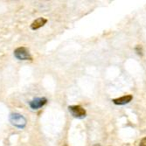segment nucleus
<instances>
[{
	"label": "nucleus",
	"mask_w": 146,
	"mask_h": 146,
	"mask_svg": "<svg viewBox=\"0 0 146 146\" xmlns=\"http://www.w3.org/2000/svg\"><path fill=\"white\" fill-rule=\"evenodd\" d=\"M132 99H133V96H132L131 95H125L123 96L113 99L112 102L115 105H124V104L130 102L132 101Z\"/></svg>",
	"instance_id": "5"
},
{
	"label": "nucleus",
	"mask_w": 146,
	"mask_h": 146,
	"mask_svg": "<svg viewBox=\"0 0 146 146\" xmlns=\"http://www.w3.org/2000/svg\"><path fill=\"white\" fill-rule=\"evenodd\" d=\"M47 22V19L45 18H38L37 19H35L32 24H31V29L32 30H38L39 28H41L42 26H44Z\"/></svg>",
	"instance_id": "6"
},
{
	"label": "nucleus",
	"mask_w": 146,
	"mask_h": 146,
	"mask_svg": "<svg viewBox=\"0 0 146 146\" xmlns=\"http://www.w3.org/2000/svg\"><path fill=\"white\" fill-rule=\"evenodd\" d=\"M9 120L12 125H14L15 127L19 129H23L26 125V119L25 116L19 113H12L10 115Z\"/></svg>",
	"instance_id": "1"
},
{
	"label": "nucleus",
	"mask_w": 146,
	"mask_h": 146,
	"mask_svg": "<svg viewBox=\"0 0 146 146\" xmlns=\"http://www.w3.org/2000/svg\"><path fill=\"white\" fill-rule=\"evenodd\" d=\"M94 146H101V145H100V144H98V143H97V144H95V145H94Z\"/></svg>",
	"instance_id": "9"
},
{
	"label": "nucleus",
	"mask_w": 146,
	"mask_h": 146,
	"mask_svg": "<svg viewBox=\"0 0 146 146\" xmlns=\"http://www.w3.org/2000/svg\"><path fill=\"white\" fill-rule=\"evenodd\" d=\"M14 56L18 60H32V56H31L29 50L26 47H24V46L18 47L15 49Z\"/></svg>",
	"instance_id": "2"
},
{
	"label": "nucleus",
	"mask_w": 146,
	"mask_h": 146,
	"mask_svg": "<svg viewBox=\"0 0 146 146\" xmlns=\"http://www.w3.org/2000/svg\"><path fill=\"white\" fill-rule=\"evenodd\" d=\"M139 146H146V137H143L139 143Z\"/></svg>",
	"instance_id": "8"
},
{
	"label": "nucleus",
	"mask_w": 146,
	"mask_h": 146,
	"mask_svg": "<svg viewBox=\"0 0 146 146\" xmlns=\"http://www.w3.org/2000/svg\"><path fill=\"white\" fill-rule=\"evenodd\" d=\"M135 50H136L137 54L138 55H140V56H142V55H143V47H142V46L137 45V46H136Z\"/></svg>",
	"instance_id": "7"
},
{
	"label": "nucleus",
	"mask_w": 146,
	"mask_h": 146,
	"mask_svg": "<svg viewBox=\"0 0 146 146\" xmlns=\"http://www.w3.org/2000/svg\"><path fill=\"white\" fill-rule=\"evenodd\" d=\"M68 110L71 115L75 118H83L86 116V110L80 105H72L68 107Z\"/></svg>",
	"instance_id": "3"
},
{
	"label": "nucleus",
	"mask_w": 146,
	"mask_h": 146,
	"mask_svg": "<svg viewBox=\"0 0 146 146\" xmlns=\"http://www.w3.org/2000/svg\"><path fill=\"white\" fill-rule=\"evenodd\" d=\"M47 100L46 97H38L33 99L31 102H30V107L33 110H38L42 108L43 106L46 103Z\"/></svg>",
	"instance_id": "4"
},
{
	"label": "nucleus",
	"mask_w": 146,
	"mask_h": 146,
	"mask_svg": "<svg viewBox=\"0 0 146 146\" xmlns=\"http://www.w3.org/2000/svg\"><path fill=\"white\" fill-rule=\"evenodd\" d=\"M65 146H67V145H65Z\"/></svg>",
	"instance_id": "10"
}]
</instances>
